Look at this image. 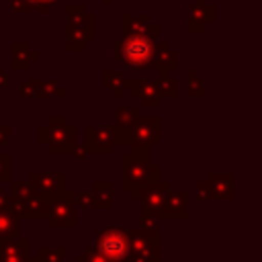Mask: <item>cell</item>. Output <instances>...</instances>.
<instances>
[{
	"label": "cell",
	"mask_w": 262,
	"mask_h": 262,
	"mask_svg": "<svg viewBox=\"0 0 262 262\" xmlns=\"http://www.w3.org/2000/svg\"><path fill=\"white\" fill-rule=\"evenodd\" d=\"M158 174L160 166L149 160V147H131V151L123 156L121 180L133 199H139L141 190L158 180Z\"/></svg>",
	"instance_id": "obj_1"
},
{
	"label": "cell",
	"mask_w": 262,
	"mask_h": 262,
	"mask_svg": "<svg viewBox=\"0 0 262 262\" xmlns=\"http://www.w3.org/2000/svg\"><path fill=\"white\" fill-rule=\"evenodd\" d=\"M156 51V39L147 35H123L115 43L113 57L121 61L125 68L135 70H151V59Z\"/></svg>",
	"instance_id": "obj_2"
},
{
	"label": "cell",
	"mask_w": 262,
	"mask_h": 262,
	"mask_svg": "<svg viewBox=\"0 0 262 262\" xmlns=\"http://www.w3.org/2000/svg\"><path fill=\"white\" fill-rule=\"evenodd\" d=\"M37 141L47 145L49 154H72L76 149V127L63 117H49V121L39 127Z\"/></svg>",
	"instance_id": "obj_3"
},
{
	"label": "cell",
	"mask_w": 262,
	"mask_h": 262,
	"mask_svg": "<svg viewBox=\"0 0 262 262\" xmlns=\"http://www.w3.org/2000/svg\"><path fill=\"white\" fill-rule=\"evenodd\" d=\"M160 141V121L158 117H139L133 125L119 129L115 127V143L131 147H149Z\"/></svg>",
	"instance_id": "obj_4"
},
{
	"label": "cell",
	"mask_w": 262,
	"mask_h": 262,
	"mask_svg": "<svg viewBox=\"0 0 262 262\" xmlns=\"http://www.w3.org/2000/svg\"><path fill=\"white\" fill-rule=\"evenodd\" d=\"M70 14L68 23V49L70 51H82L86 43L94 39V16L86 12L82 4H68L66 6Z\"/></svg>",
	"instance_id": "obj_5"
},
{
	"label": "cell",
	"mask_w": 262,
	"mask_h": 262,
	"mask_svg": "<svg viewBox=\"0 0 262 262\" xmlns=\"http://www.w3.org/2000/svg\"><path fill=\"white\" fill-rule=\"evenodd\" d=\"M94 248L111 262H127V258L131 256L129 233L127 229H119V227H106L96 231Z\"/></svg>",
	"instance_id": "obj_6"
},
{
	"label": "cell",
	"mask_w": 262,
	"mask_h": 262,
	"mask_svg": "<svg viewBox=\"0 0 262 262\" xmlns=\"http://www.w3.org/2000/svg\"><path fill=\"white\" fill-rule=\"evenodd\" d=\"M45 219L51 229H72L76 225V192L61 190L59 194L51 196L47 201Z\"/></svg>",
	"instance_id": "obj_7"
},
{
	"label": "cell",
	"mask_w": 262,
	"mask_h": 262,
	"mask_svg": "<svg viewBox=\"0 0 262 262\" xmlns=\"http://www.w3.org/2000/svg\"><path fill=\"white\" fill-rule=\"evenodd\" d=\"M168 190H170L168 182H162V180H156L141 190L137 201H141V225L143 227H158Z\"/></svg>",
	"instance_id": "obj_8"
},
{
	"label": "cell",
	"mask_w": 262,
	"mask_h": 262,
	"mask_svg": "<svg viewBox=\"0 0 262 262\" xmlns=\"http://www.w3.org/2000/svg\"><path fill=\"white\" fill-rule=\"evenodd\" d=\"M129 244H131V256H139L147 262H160V250H158V227H135L129 229Z\"/></svg>",
	"instance_id": "obj_9"
},
{
	"label": "cell",
	"mask_w": 262,
	"mask_h": 262,
	"mask_svg": "<svg viewBox=\"0 0 262 262\" xmlns=\"http://www.w3.org/2000/svg\"><path fill=\"white\" fill-rule=\"evenodd\" d=\"M115 147V125H88L84 129L86 154H111Z\"/></svg>",
	"instance_id": "obj_10"
},
{
	"label": "cell",
	"mask_w": 262,
	"mask_h": 262,
	"mask_svg": "<svg viewBox=\"0 0 262 262\" xmlns=\"http://www.w3.org/2000/svg\"><path fill=\"white\" fill-rule=\"evenodd\" d=\"M66 184H68V176L63 172H31L29 176L31 190L43 196L45 201L66 190Z\"/></svg>",
	"instance_id": "obj_11"
},
{
	"label": "cell",
	"mask_w": 262,
	"mask_h": 262,
	"mask_svg": "<svg viewBox=\"0 0 262 262\" xmlns=\"http://www.w3.org/2000/svg\"><path fill=\"white\" fill-rule=\"evenodd\" d=\"M233 174H207L199 184V199H231Z\"/></svg>",
	"instance_id": "obj_12"
},
{
	"label": "cell",
	"mask_w": 262,
	"mask_h": 262,
	"mask_svg": "<svg viewBox=\"0 0 262 262\" xmlns=\"http://www.w3.org/2000/svg\"><path fill=\"white\" fill-rule=\"evenodd\" d=\"M0 262H33L27 237L0 239Z\"/></svg>",
	"instance_id": "obj_13"
},
{
	"label": "cell",
	"mask_w": 262,
	"mask_h": 262,
	"mask_svg": "<svg viewBox=\"0 0 262 262\" xmlns=\"http://www.w3.org/2000/svg\"><path fill=\"white\" fill-rule=\"evenodd\" d=\"M213 20H215V6H211L207 0H196L186 10L188 31H205V27Z\"/></svg>",
	"instance_id": "obj_14"
},
{
	"label": "cell",
	"mask_w": 262,
	"mask_h": 262,
	"mask_svg": "<svg viewBox=\"0 0 262 262\" xmlns=\"http://www.w3.org/2000/svg\"><path fill=\"white\" fill-rule=\"evenodd\" d=\"M123 33L125 35H147V37L158 39L160 25L154 23L149 14H139V16L123 14Z\"/></svg>",
	"instance_id": "obj_15"
},
{
	"label": "cell",
	"mask_w": 262,
	"mask_h": 262,
	"mask_svg": "<svg viewBox=\"0 0 262 262\" xmlns=\"http://www.w3.org/2000/svg\"><path fill=\"white\" fill-rule=\"evenodd\" d=\"M176 68H178V53L174 49H170V45L166 41H158L154 59H151V70H158L160 74H170Z\"/></svg>",
	"instance_id": "obj_16"
},
{
	"label": "cell",
	"mask_w": 262,
	"mask_h": 262,
	"mask_svg": "<svg viewBox=\"0 0 262 262\" xmlns=\"http://www.w3.org/2000/svg\"><path fill=\"white\" fill-rule=\"evenodd\" d=\"M125 88H129L143 106H158L160 104V92L154 84V80H125Z\"/></svg>",
	"instance_id": "obj_17"
},
{
	"label": "cell",
	"mask_w": 262,
	"mask_h": 262,
	"mask_svg": "<svg viewBox=\"0 0 262 262\" xmlns=\"http://www.w3.org/2000/svg\"><path fill=\"white\" fill-rule=\"evenodd\" d=\"M186 205H188V192L186 190H168L164 209H162V219H180L186 217Z\"/></svg>",
	"instance_id": "obj_18"
},
{
	"label": "cell",
	"mask_w": 262,
	"mask_h": 262,
	"mask_svg": "<svg viewBox=\"0 0 262 262\" xmlns=\"http://www.w3.org/2000/svg\"><path fill=\"white\" fill-rule=\"evenodd\" d=\"M12 207V205H10ZM12 211L20 217V219H43L45 213H47V201L39 194L33 192L31 199H27L23 205H16L12 207Z\"/></svg>",
	"instance_id": "obj_19"
},
{
	"label": "cell",
	"mask_w": 262,
	"mask_h": 262,
	"mask_svg": "<svg viewBox=\"0 0 262 262\" xmlns=\"http://www.w3.org/2000/svg\"><path fill=\"white\" fill-rule=\"evenodd\" d=\"M10 47H12V68L14 70H29V66L39 57V53L33 51L27 41H14Z\"/></svg>",
	"instance_id": "obj_20"
},
{
	"label": "cell",
	"mask_w": 262,
	"mask_h": 262,
	"mask_svg": "<svg viewBox=\"0 0 262 262\" xmlns=\"http://www.w3.org/2000/svg\"><path fill=\"white\" fill-rule=\"evenodd\" d=\"M18 231H20V217L12 211V207L0 209V239L18 237Z\"/></svg>",
	"instance_id": "obj_21"
},
{
	"label": "cell",
	"mask_w": 262,
	"mask_h": 262,
	"mask_svg": "<svg viewBox=\"0 0 262 262\" xmlns=\"http://www.w3.org/2000/svg\"><path fill=\"white\" fill-rule=\"evenodd\" d=\"M92 194H94L96 209H111L113 203H115V194H113V184L111 182H96Z\"/></svg>",
	"instance_id": "obj_22"
},
{
	"label": "cell",
	"mask_w": 262,
	"mask_h": 262,
	"mask_svg": "<svg viewBox=\"0 0 262 262\" xmlns=\"http://www.w3.org/2000/svg\"><path fill=\"white\" fill-rule=\"evenodd\" d=\"M137 119H139V106H119L115 111V121H117L115 127H119V129L133 125Z\"/></svg>",
	"instance_id": "obj_23"
},
{
	"label": "cell",
	"mask_w": 262,
	"mask_h": 262,
	"mask_svg": "<svg viewBox=\"0 0 262 262\" xmlns=\"http://www.w3.org/2000/svg\"><path fill=\"white\" fill-rule=\"evenodd\" d=\"M68 250L66 248H39L35 256H31L33 262H63Z\"/></svg>",
	"instance_id": "obj_24"
},
{
	"label": "cell",
	"mask_w": 262,
	"mask_h": 262,
	"mask_svg": "<svg viewBox=\"0 0 262 262\" xmlns=\"http://www.w3.org/2000/svg\"><path fill=\"white\" fill-rule=\"evenodd\" d=\"M10 205L16 207V205H23L27 199L33 196V190L29 186V182H10Z\"/></svg>",
	"instance_id": "obj_25"
},
{
	"label": "cell",
	"mask_w": 262,
	"mask_h": 262,
	"mask_svg": "<svg viewBox=\"0 0 262 262\" xmlns=\"http://www.w3.org/2000/svg\"><path fill=\"white\" fill-rule=\"evenodd\" d=\"M102 80H104V88H108L115 96H121L123 94V90H125V78H123L121 72L106 70L104 76H102Z\"/></svg>",
	"instance_id": "obj_26"
},
{
	"label": "cell",
	"mask_w": 262,
	"mask_h": 262,
	"mask_svg": "<svg viewBox=\"0 0 262 262\" xmlns=\"http://www.w3.org/2000/svg\"><path fill=\"white\" fill-rule=\"evenodd\" d=\"M154 84H156L160 96L162 94L164 96H176L178 94V82L174 78H168V74H160V78L154 80Z\"/></svg>",
	"instance_id": "obj_27"
},
{
	"label": "cell",
	"mask_w": 262,
	"mask_h": 262,
	"mask_svg": "<svg viewBox=\"0 0 262 262\" xmlns=\"http://www.w3.org/2000/svg\"><path fill=\"white\" fill-rule=\"evenodd\" d=\"M186 94L188 96H205V86L201 82V76L194 72V70H188L186 72Z\"/></svg>",
	"instance_id": "obj_28"
},
{
	"label": "cell",
	"mask_w": 262,
	"mask_h": 262,
	"mask_svg": "<svg viewBox=\"0 0 262 262\" xmlns=\"http://www.w3.org/2000/svg\"><path fill=\"white\" fill-rule=\"evenodd\" d=\"M35 88H37V96H63L66 90L59 88L53 80H35Z\"/></svg>",
	"instance_id": "obj_29"
},
{
	"label": "cell",
	"mask_w": 262,
	"mask_h": 262,
	"mask_svg": "<svg viewBox=\"0 0 262 262\" xmlns=\"http://www.w3.org/2000/svg\"><path fill=\"white\" fill-rule=\"evenodd\" d=\"M76 262H111L108 258H104L96 248H86L82 256L76 258Z\"/></svg>",
	"instance_id": "obj_30"
},
{
	"label": "cell",
	"mask_w": 262,
	"mask_h": 262,
	"mask_svg": "<svg viewBox=\"0 0 262 262\" xmlns=\"http://www.w3.org/2000/svg\"><path fill=\"white\" fill-rule=\"evenodd\" d=\"M76 205H80V207H82V209H86V211L96 209V203H94V194H92V190L76 194Z\"/></svg>",
	"instance_id": "obj_31"
},
{
	"label": "cell",
	"mask_w": 262,
	"mask_h": 262,
	"mask_svg": "<svg viewBox=\"0 0 262 262\" xmlns=\"http://www.w3.org/2000/svg\"><path fill=\"white\" fill-rule=\"evenodd\" d=\"M25 2V6L29 8V12L31 10H35V12H45L51 4H55L57 0H23Z\"/></svg>",
	"instance_id": "obj_32"
},
{
	"label": "cell",
	"mask_w": 262,
	"mask_h": 262,
	"mask_svg": "<svg viewBox=\"0 0 262 262\" xmlns=\"http://www.w3.org/2000/svg\"><path fill=\"white\" fill-rule=\"evenodd\" d=\"M10 178V156L0 154V182Z\"/></svg>",
	"instance_id": "obj_33"
},
{
	"label": "cell",
	"mask_w": 262,
	"mask_h": 262,
	"mask_svg": "<svg viewBox=\"0 0 262 262\" xmlns=\"http://www.w3.org/2000/svg\"><path fill=\"white\" fill-rule=\"evenodd\" d=\"M18 92H20V96H23V98H33V96H37V88H35V80H27L25 84H20V88H18Z\"/></svg>",
	"instance_id": "obj_34"
},
{
	"label": "cell",
	"mask_w": 262,
	"mask_h": 262,
	"mask_svg": "<svg viewBox=\"0 0 262 262\" xmlns=\"http://www.w3.org/2000/svg\"><path fill=\"white\" fill-rule=\"evenodd\" d=\"M8 139H10V127L8 125H0V149L6 145Z\"/></svg>",
	"instance_id": "obj_35"
},
{
	"label": "cell",
	"mask_w": 262,
	"mask_h": 262,
	"mask_svg": "<svg viewBox=\"0 0 262 262\" xmlns=\"http://www.w3.org/2000/svg\"><path fill=\"white\" fill-rule=\"evenodd\" d=\"M8 82H10V78H8V72L0 70V88H6V86H8Z\"/></svg>",
	"instance_id": "obj_36"
},
{
	"label": "cell",
	"mask_w": 262,
	"mask_h": 262,
	"mask_svg": "<svg viewBox=\"0 0 262 262\" xmlns=\"http://www.w3.org/2000/svg\"><path fill=\"white\" fill-rule=\"evenodd\" d=\"M127 262H147V260H143V258H139V256H129Z\"/></svg>",
	"instance_id": "obj_37"
},
{
	"label": "cell",
	"mask_w": 262,
	"mask_h": 262,
	"mask_svg": "<svg viewBox=\"0 0 262 262\" xmlns=\"http://www.w3.org/2000/svg\"><path fill=\"white\" fill-rule=\"evenodd\" d=\"M104 4H106V6H108V4H113V0H104Z\"/></svg>",
	"instance_id": "obj_38"
},
{
	"label": "cell",
	"mask_w": 262,
	"mask_h": 262,
	"mask_svg": "<svg viewBox=\"0 0 262 262\" xmlns=\"http://www.w3.org/2000/svg\"><path fill=\"white\" fill-rule=\"evenodd\" d=\"M0 20H2V6H0Z\"/></svg>",
	"instance_id": "obj_39"
}]
</instances>
